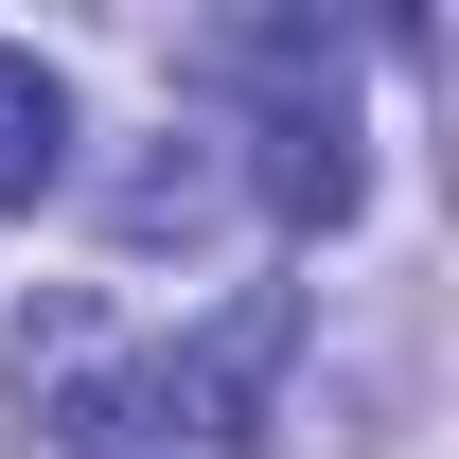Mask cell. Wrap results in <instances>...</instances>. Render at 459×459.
Segmentation results:
<instances>
[{"mask_svg":"<svg viewBox=\"0 0 459 459\" xmlns=\"http://www.w3.org/2000/svg\"><path fill=\"white\" fill-rule=\"evenodd\" d=\"M36 195H71V89L0 36V212H36Z\"/></svg>","mask_w":459,"mask_h":459,"instance_id":"7a4b0ae2","label":"cell"},{"mask_svg":"<svg viewBox=\"0 0 459 459\" xmlns=\"http://www.w3.org/2000/svg\"><path fill=\"white\" fill-rule=\"evenodd\" d=\"M283 353H300V300H283V283H247V300H212L177 353H142V371L107 389V424H124V442H265ZM107 424H89V442H107Z\"/></svg>","mask_w":459,"mask_h":459,"instance_id":"6da1fadb","label":"cell"}]
</instances>
